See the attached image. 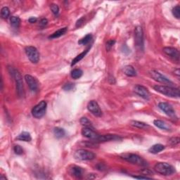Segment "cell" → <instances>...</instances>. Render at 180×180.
I'll return each mask as SVG.
<instances>
[{
    "label": "cell",
    "mask_w": 180,
    "mask_h": 180,
    "mask_svg": "<svg viewBox=\"0 0 180 180\" xmlns=\"http://www.w3.org/2000/svg\"><path fill=\"white\" fill-rule=\"evenodd\" d=\"M25 52L28 58L32 63H37L40 60V54L37 49L32 46H26Z\"/></svg>",
    "instance_id": "8"
},
{
    "label": "cell",
    "mask_w": 180,
    "mask_h": 180,
    "mask_svg": "<svg viewBox=\"0 0 180 180\" xmlns=\"http://www.w3.org/2000/svg\"><path fill=\"white\" fill-rule=\"evenodd\" d=\"M154 170L161 175L170 176L175 173V169L173 165L167 163H158L154 166Z\"/></svg>",
    "instance_id": "3"
},
{
    "label": "cell",
    "mask_w": 180,
    "mask_h": 180,
    "mask_svg": "<svg viewBox=\"0 0 180 180\" xmlns=\"http://www.w3.org/2000/svg\"><path fill=\"white\" fill-rule=\"evenodd\" d=\"M54 134L57 139H60L66 135V131L60 127H56L54 129Z\"/></svg>",
    "instance_id": "24"
},
{
    "label": "cell",
    "mask_w": 180,
    "mask_h": 180,
    "mask_svg": "<svg viewBox=\"0 0 180 180\" xmlns=\"http://www.w3.org/2000/svg\"><path fill=\"white\" fill-rule=\"evenodd\" d=\"M80 123L84 127L93 128L92 126V124H91V122L88 120L87 118H85V117H83V118H82L80 119Z\"/></svg>",
    "instance_id": "30"
},
{
    "label": "cell",
    "mask_w": 180,
    "mask_h": 180,
    "mask_svg": "<svg viewBox=\"0 0 180 180\" xmlns=\"http://www.w3.org/2000/svg\"><path fill=\"white\" fill-rule=\"evenodd\" d=\"M122 158L125 161L129 163H132V164L141 165V166H146L147 165L146 161L144 159L142 158L141 156L133 154V153H129V154H125L123 155Z\"/></svg>",
    "instance_id": "7"
},
{
    "label": "cell",
    "mask_w": 180,
    "mask_h": 180,
    "mask_svg": "<svg viewBox=\"0 0 180 180\" xmlns=\"http://www.w3.org/2000/svg\"><path fill=\"white\" fill-rule=\"evenodd\" d=\"M123 71H124V73L128 77H134L137 75L136 70H134V68L132 66H125L124 69H123Z\"/></svg>",
    "instance_id": "21"
},
{
    "label": "cell",
    "mask_w": 180,
    "mask_h": 180,
    "mask_svg": "<svg viewBox=\"0 0 180 180\" xmlns=\"http://www.w3.org/2000/svg\"><path fill=\"white\" fill-rule=\"evenodd\" d=\"M13 151L17 155H22L23 153V149H22V147L19 145H16L15 146L13 147Z\"/></svg>",
    "instance_id": "33"
},
{
    "label": "cell",
    "mask_w": 180,
    "mask_h": 180,
    "mask_svg": "<svg viewBox=\"0 0 180 180\" xmlns=\"http://www.w3.org/2000/svg\"><path fill=\"white\" fill-rule=\"evenodd\" d=\"M84 23V18H81L80 19H79L76 23V27H81L82 25V24Z\"/></svg>",
    "instance_id": "38"
},
{
    "label": "cell",
    "mask_w": 180,
    "mask_h": 180,
    "mask_svg": "<svg viewBox=\"0 0 180 180\" xmlns=\"http://www.w3.org/2000/svg\"><path fill=\"white\" fill-rule=\"evenodd\" d=\"M10 22H11V25L12 27L15 28H19L20 25H21V19L18 16H11V19H10Z\"/></svg>",
    "instance_id": "25"
},
{
    "label": "cell",
    "mask_w": 180,
    "mask_h": 180,
    "mask_svg": "<svg viewBox=\"0 0 180 180\" xmlns=\"http://www.w3.org/2000/svg\"><path fill=\"white\" fill-rule=\"evenodd\" d=\"M25 80L29 86L30 90L32 92H37L38 91V82L37 80L30 75H25Z\"/></svg>",
    "instance_id": "14"
},
{
    "label": "cell",
    "mask_w": 180,
    "mask_h": 180,
    "mask_svg": "<svg viewBox=\"0 0 180 180\" xmlns=\"http://www.w3.org/2000/svg\"><path fill=\"white\" fill-rule=\"evenodd\" d=\"M141 173H142L143 175H153L152 171H151L150 170H149V169H143V170L141 171Z\"/></svg>",
    "instance_id": "37"
},
{
    "label": "cell",
    "mask_w": 180,
    "mask_h": 180,
    "mask_svg": "<svg viewBox=\"0 0 180 180\" xmlns=\"http://www.w3.org/2000/svg\"><path fill=\"white\" fill-rule=\"evenodd\" d=\"M175 75L177 77V78H179V75H180V71H179V68H177V69H176L175 70Z\"/></svg>",
    "instance_id": "42"
},
{
    "label": "cell",
    "mask_w": 180,
    "mask_h": 180,
    "mask_svg": "<svg viewBox=\"0 0 180 180\" xmlns=\"http://www.w3.org/2000/svg\"><path fill=\"white\" fill-rule=\"evenodd\" d=\"M87 109L92 114L96 117H100L102 116V111L101 110L99 105L98 104L96 101H91L87 105Z\"/></svg>",
    "instance_id": "11"
},
{
    "label": "cell",
    "mask_w": 180,
    "mask_h": 180,
    "mask_svg": "<svg viewBox=\"0 0 180 180\" xmlns=\"http://www.w3.org/2000/svg\"><path fill=\"white\" fill-rule=\"evenodd\" d=\"M165 149V146L161 144V143H158V144H155L152 146L150 149H149V151L151 153L153 154H157L161 152V151H163Z\"/></svg>",
    "instance_id": "20"
},
{
    "label": "cell",
    "mask_w": 180,
    "mask_h": 180,
    "mask_svg": "<svg viewBox=\"0 0 180 180\" xmlns=\"http://www.w3.org/2000/svg\"><path fill=\"white\" fill-rule=\"evenodd\" d=\"M37 21V19H36V18L35 17H32L30 18V19H29V22L30 23H36Z\"/></svg>",
    "instance_id": "41"
},
{
    "label": "cell",
    "mask_w": 180,
    "mask_h": 180,
    "mask_svg": "<svg viewBox=\"0 0 180 180\" xmlns=\"http://www.w3.org/2000/svg\"><path fill=\"white\" fill-rule=\"evenodd\" d=\"M158 108L161 109L162 111H163L167 116H168L171 118H175L176 117L175 111L174 110L171 105L165 102H161L158 104Z\"/></svg>",
    "instance_id": "12"
},
{
    "label": "cell",
    "mask_w": 180,
    "mask_h": 180,
    "mask_svg": "<svg viewBox=\"0 0 180 180\" xmlns=\"http://www.w3.org/2000/svg\"><path fill=\"white\" fill-rule=\"evenodd\" d=\"M115 43H116V40H108V41L106 42V49L107 51L108 52L110 51L111 49H112L113 45L115 44Z\"/></svg>",
    "instance_id": "34"
},
{
    "label": "cell",
    "mask_w": 180,
    "mask_h": 180,
    "mask_svg": "<svg viewBox=\"0 0 180 180\" xmlns=\"http://www.w3.org/2000/svg\"><path fill=\"white\" fill-rule=\"evenodd\" d=\"M90 48H91V46H90V47H88L87 49L86 50H84V51L83 52H82V53L80 54H79V55L77 56L73 60H72V61L71 63V66H74V65H75L77 63L79 62V61H80V60H82V58H83L84 57V56H86V54L88 53L89 50H90Z\"/></svg>",
    "instance_id": "22"
},
{
    "label": "cell",
    "mask_w": 180,
    "mask_h": 180,
    "mask_svg": "<svg viewBox=\"0 0 180 180\" xmlns=\"http://www.w3.org/2000/svg\"><path fill=\"white\" fill-rule=\"evenodd\" d=\"M47 23H48V21L46 19H42L41 21H40V25L41 26H42V27H44V26L45 25H47Z\"/></svg>",
    "instance_id": "40"
},
{
    "label": "cell",
    "mask_w": 180,
    "mask_h": 180,
    "mask_svg": "<svg viewBox=\"0 0 180 180\" xmlns=\"http://www.w3.org/2000/svg\"><path fill=\"white\" fill-rule=\"evenodd\" d=\"M134 179H151V177H147V176H134L133 177Z\"/></svg>",
    "instance_id": "39"
},
{
    "label": "cell",
    "mask_w": 180,
    "mask_h": 180,
    "mask_svg": "<svg viewBox=\"0 0 180 180\" xmlns=\"http://www.w3.org/2000/svg\"><path fill=\"white\" fill-rule=\"evenodd\" d=\"M16 139L23 141H30L32 139V137L30 136V134L29 132H23L16 137Z\"/></svg>",
    "instance_id": "23"
},
{
    "label": "cell",
    "mask_w": 180,
    "mask_h": 180,
    "mask_svg": "<svg viewBox=\"0 0 180 180\" xmlns=\"http://www.w3.org/2000/svg\"><path fill=\"white\" fill-rule=\"evenodd\" d=\"M95 157L94 153L85 149H79L74 153V158L78 161H92Z\"/></svg>",
    "instance_id": "4"
},
{
    "label": "cell",
    "mask_w": 180,
    "mask_h": 180,
    "mask_svg": "<svg viewBox=\"0 0 180 180\" xmlns=\"http://www.w3.org/2000/svg\"><path fill=\"white\" fill-rule=\"evenodd\" d=\"M67 31H68V28L65 27V28H60V29L56 30V32H54L53 34H52V35L49 37V38H50V39H56V38H58L61 37L62 35H65Z\"/></svg>",
    "instance_id": "19"
},
{
    "label": "cell",
    "mask_w": 180,
    "mask_h": 180,
    "mask_svg": "<svg viewBox=\"0 0 180 180\" xmlns=\"http://www.w3.org/2000/svg\"><path fill=\"white\" fill-rule=\"evenodd\" d=\"M163 52L170 57L173 58L174 60L179 61V52L178 51L177 49L170 47V46H167V47L163 48Z\"/></svg>",
    "instance_id": "15"
},
{
    "label": "cell",
    "mask_w": 180,
    "mask_h": 180,
    "mask_svg": "<svg viewBox=\"0 0 180 180\" xmlns=\"http://www.w3.org/2000/svg\"><path fill=\"white\" fill-rule=\"evenodd\" d=\"M134 44L139 51L143 50V32L142 28L137 26L134 30Z\"/></svg>",
    "instance_id": "5"
},
{
    "label": "cell",
    "mask_w": 180,
    "mask_h": 180,
    "mask_svg": "<svg viewBox=\"0 0 180 180\" xmlns=\"http://www.w3.org/2000/svg\"><path fill=\"white\" fill-rule=\"evenodd\" d=\"M134 91L137 95H139V96H141V98L144 99L146 100L149 99L150 93H149L148 89L145 87L144 86L139 85V84L136 85L134 88Z\"/></svg>",
    "instance_id": "13"
},
{
    "label": "cell",
    "mask_w": 180,
    "mask_h": 180,
    "mask_svg": "<svg viewBox=\"0 0 180 180\" xmlns=\"http://www.w3.org/2000/svg\"><path fill=\"white\" fill-rule=\"evenodd\" d=\"M47 104L45 101H42L32 108V115L35 118H41L46 113Z\"/></svg>",
    "instance_id": "6"
},
{
    "label": "cell",
    "mask_w": 180,
    "mask_h": 180,
    "mask_svg": "<svg viewBox=\"0 0 180 180\" xmlns=\"http://www.w3.org/2000/svg\"><path fill=\"white\" fill-rule=\"evenodd\" d=\"M180 139L179 137H172L169 140V143L171 146H176L179 143Z\"/></svg>",
    "instance_id": "35"
},
{
    "label": "cell",
    "mask_w": 180,
    "mask_h": 180,
    "mask_svg": "<svg viewBox=\"0 0 180 180\" xmlns=\"http://www.w3.org/2000/svg\"><path fill=\"white\" fill-rule=\"evenodd\" d=\"M131 125H132L133 127H137L139 129H146V127H149V126L146 123L143 122H140V121H137V120H132L130 122Z\"/></svg>",
    "instance_id": "26"
},
{
    "label": "cell",
    "mask_w": 180,
    "mask_h": 180,
    "mask_svg": "<svg viewBox=\"0 0 180 180\" xmlns=\"http://www.w3.org/2000/svg\"><path fill=\"white\" fill-rule=\"evenodd\" d=\"M83 173L84 170H82V167L78 166H73L70 169L71 175L77 178H82V176H83Z\"/></svg>",
    "instance_id": "17"
},
{
    "label": "cell",
    "mask_w": 180,
    "mask_h": 180,
    "mask_svg": "<svg viewBox=\"0 0 180 180\" xmlns=\"http://www.w3.org/2000/svg\"><path fill=\"white\" fill-rule=\"evenodd\" d=\"M82 74H83V71L81 69H74L71 71V77L72 78L75 79V80L81 78Z\"/></svg>",
    "instance_id": "28"
},
{
    "label": "cell",
    "mask_w": 180,
    "mask_h": 180,
    "mask_svg": "<svg viewBox=\"0 0 180 180\" xmlns=\"http://www.w3.org/2000/svg\"><path fill=\"white\" fill-rule=\"evenodd\" d=\"M82 136L86 137V138L92 139V140L94 141H97L99 137L100 136L99 134L96 133V132L93 129V128L87 127H84V128L82 129Z\"/></svg>",
    "instance_id": "10"
},
{
    "label": "cell",
    "mask_w": 180,
    "mask_h": 180,
    "mask_svg": "<svg viewBox=\"0 0 180 180\" xmlns=\"http://www.w3.org/2000/svg\"><path fill=\"white\" fill-rule=\"evenodd\" d=\"M153 89L156 92L161 93V94L166 96L172 97V98H179L180 96L179 89L170 86L155 85L153 87Z\"/></svg>",
    "instance_id": "2"
},
{
    "label": "cell",
    "mask_w": 180,
    "mask_h": 180,
    "mask_svg": "<svg viewBox=\"0 0 180 180\" xmlns=\"http://www.w3.org/2000/svg\"><path fill=\"white\" fill-rule=\"evenodd\" d=\"M10 15V10L8 7H3L1 10V18L4 19H8Z\"/></svg>",
    "instance_id": "29"
},
{
    "label": "cell",
    "mask_w": 180,
    "mask_h": 180,
    "mask_svg": "<svg viewBox=\"0 0 180 180\" xmlns=\"http://www.w3.org/2000/svg\"><path fill=\"white\" fill-rule=\"evenodd\" d=\"M74 84L69 82V83H66L65 84V85L63 87V90L65 91H70L74 88Z\"/></svg>",
    "instance_id": "36"
},
{
    "label": "cell",
    "mask_w": 180,
    "mask_h": 180,
    "mask_svg": "<svg viewBox=\"0 0 180 180\" xmlns=\"http://www.w3.org/2000/svg\"><path fill=\"white\" fill-rule=\"evenodd\" d=\"M0 179H7V177H3V176H1V177H0Z\"/></svg>",
    "instance_id": "43"
},
{
    "label": "cell",
    "mask_w": 180,
    "mask_h": 180,
    "mask_svg": "<svg viewBox=\"0 0 180 180\" xmlns=\"http://www.w3.org/2000/svg\"><path fill=\"white\" fill-rule=\"evenodd\" d=\"M8 70L9 73L11 75V76L14 78L16 84V90H17V93L20 97H23L25 95L24 92V87H23V78H22L21 75L20 74L19 71L16 70L12 66H8Z\"/></svg>",
    "instance_id": "1"
},
{
    "label": "cell",
    "mask_w": 180,
    "mask_h": 180,
    "mask_svg": "<svg viewBox=\"0 0 180 180\" xmlns=\"http://www.w3.org/2000/svg\"><path fill=\"white\" fill-rule=\"evenodd\" d=\"M121 139L120 137L117 136L115 134H105V135H100L99 137L98 142H105V141H116Z\"/></svg>",
    "instance_id": "16"
},
{
    "label": "cell",
    "mask_w": 180,
    "mask_h": 180,
    "mask_svg": "<svg viewBox=\"0 0 180 180\" xmlns=\"http://www.w3.org/2000/svg\"><path fill=\"white\" fill-rule=\"evenodd\" d=\"M50 9L55 16H57L58 13H59V8H58V5L55 4H52L50 5Z\"/></svg>",
    "instance_id": "32"
},
{
    "label": "cell",
    "mask_w": 180,
    "mask_h": 180,
    "mask_svg": "<svg viewBox=\"0 0 180 180\" xmlns=\"http://www.w3.org/2000/svg\"><path fill=\"white\" fill-rule=\"evenodd\" d=\"M150 75L153 80L160 82V83L169 84V85H173V82L171 80H170L168 78H166L161 72L156 71V70H151L150 72Z\"/></svg>",
    "instance_id": "9"
},
{
    "label": "cell",
    "mask_w": 180,
    "mask_h": 180,
    "mask_svg": "<svg viewBox=\"0 0 180 180\" xmlns=\"http://www.w3.org/2000/svg\"><path fill=\"white\" fill-rule=\"evenodd\" d=\"M92 35H90V34H88V35L84 36L83 38H82V39L79 40L78 44H81V45H86V44L90 43L91 40H92Z\"/></svg>",
    "instance_id": "27"
},
{
    "label": "cell",
    "mask_w": 180,
    "mask_h": 180,
    "mask_svg": "<svg viewBox=\"0 0 180 180\" xmlns=\"http://www.w3.org/2000/svg\"><path fill=\"white\" fill-rule=\"evenodd\" d=\"M153 124L155 125V126H156L158 128L161 129H164V130L169 131L170 129V127L169 125H167L166 122L164 121L161 120H155L153 121Z\"/></svg>",
    "instance_id": "18"
},
{
    "label": "cell",
    "mask_w": 180,
    "mask_h": 180,
    "mask_svg": "<svg viewBox=\"0 0 180 180\" xmlns=\"http://www.w3.org/2000/svg\"><path fill=\"white\" fill-rule=\"evenodd\" d=\"M172 12H173V16H175L176 19H180V7L179 5L176 6V7H174Z\"/></svg>",
    "instance_id": "31"
}]
</instances>
